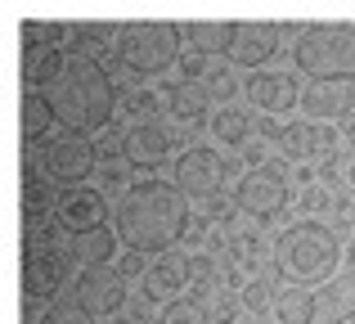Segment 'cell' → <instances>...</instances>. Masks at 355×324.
Returning a JSON list of instances; mask_svg holds the SVG:
<instances>
[{
	"label": "cell",
	"mask_w": 355,
	"mask_h": 324,
	"mask_svg": "<svg viewBox=\"0 0 355 324\" xmlns=\"http://www.w3.org/2000/svg\"><path fill=\"white\" fill-rule=\"evenodd\" d=\"M113 54L121 59V68L135 77H153V72H171L180 59V23L166 18H135L121 23Z\"/></svg>",
	"instance_id": "5b68a950"
},
{
	"label": "cell",
	"mask_w": 355,
	"mask_h": 324,
	"mask_svg": "<svg viewBox=\"0 0 355 324\" xmlns=\"http://www.w3.org/2000/svg\"><path fill=\"white\" fill-rule=\"evenodd\" d=\"M342 253L347 248L338 244V230L324 225V221H293L284 235L275 239V271L284 275L288 284L306 289V284H329L333 271H338Z\"/></svg>",
	"instance_id": "3957f363"
},
{
	"label": "cell",
	"mask_w": 355,
	"mask_h": 324,
	"mask_svg": "<svg viewBox=\"0 0 355 324\" xmlns=\"http://www.w3.org/2000/svg\"><path fill=\"white\" fill-rule=\"evenodd\" d=\"M117 239L139 257H166L189 239V203L171 180H130L113 207Z\"/></svg>",
	"instance_id": "7a4b0ae2"
},
{
	"label": "cell",
	"mask_w": 355,
	"mask_h": 324,
	"mask_svg": "<svg viewBox=\"0 0 355 324\" xmlns=\"http://www.w3.org/2000/svg\"><path fill=\"white\" fill-rule=\"evenodd\" d=\"M279 280H284L279 271H257L248 284H243V307H248V311H257V316H261L266 307H275V302H279V293H284V289H279Z\"/></svg>",
	"instance_id": "603a6c76"
},
{
	"label": "cell",
	"mask_w": 355,
	"mask_h": 324,
	"mask_svg": "<svg viewBox=\"0 0 355 324\" xmlns=\"http://www.w3.org/2000/svg\"><path fill=\"white\" fill-rule=\"evenodd\" d=\"M117 253V230H90V235H68V257L77 271H108Z\"/></svg>",
	"instance_id": "ac0fdd59"
},
{
	"label": "cell",
	"mask_w": 355,
	"mask_h": 324,
	"mask_svg": "<svg viewBox=\"0 0 355 324\" xmlns=\"http://www.w3.org/2000/svg\"><path fill=\"white\" fill-rule=\"evenodd\" d=\"M342 262H347V266H351V271H355V235H351V244H347V253H342Z\"/></svg>",
	"instance_id": "f1b7e54d"
},
{
	"label": "cell",
	"mask_w": 355,
	"mask_h": 324,
	"mask_svg": "<svg viewBox=\"0 0 355 324\" xmlns=\"http://www.w3.org/2000/svg\"><path fill=\"white\" fill-rule=\"evenodd\" d=\"M108 203L99 189L90 185H63L59 203H54V221L63 225V235H90V230H104Z\"/></svg>",
	"instance_id": "4fadbf2b"
},
{
	"label": "cell",
	"mask_w": 355,
	"mask_h": 324,
	"mask_svg": "<svg viewBox=\"0 0 355 324\" xmlns=\"http://www.w3.org/2000/svg\"><path fill=\"white\" fill-rule=\"evenodd\" d=\"M207 95L211 99H220V104H234V95H239V77L225 68V63H211V72H207Z\"/></svg>",
	"instance_id": "4316f807"
},
{
	"label": "cell",
	"mask_w": 355,
	"mask_h": 324,
	"mask_svg": "<svg viewBox=\"0 0 355 324\" xmlns=\"http://www.w3.org/2000/svg\"><path fill=\"white\" fill-rule=\"evenodd\" d=\"M175 149V135L166 131V126L157 122H144V126H130L126 140H121V153H126L130 167H144V171H153V167H162L171 158Z\"/></svg>",
	"instance_id": "9a60e30c"
},
{
	"label": "cell",
	"mask_w": 355,
	"mask_h": 324,
	"mask_svg": "<svg viewBox=\"0 0 355 324\" xmlns=\"http://www.w3.org/2000/svg\"><path fill=\"white\" fill-rule=\"evenodd\" d=\"M225 180H230V162L220 149L211 144H189V149L175 158V171H171V185L193 203H211L225 194Z\"/></svg>",
	"instance_id": "9c48e42d"
},
{
	"label": "cell",
	"mask_w": 355,
	"mask_h": 324,
	"mask_svg": "<svg viewBox=\"0 0 355 324\" xmlns=\"http://www.w3.org/2000/svg\"><path fill=\"white\" fill-rule=\"evenodd\" d=\"M99 158H104L99 144H90L86 135H68V131L45 135V140H27V153H23V162L41 167L54 185L59 180H86L95 167H104Z\"/></svg>",
	"instance_id": "52a82bcc"
},
{
	"label": "cell",
	"mask_w": 355,
	"mask_h": 324,
	"mask_svg": "<svg viewBox=\"0 0 355 324\" xmlns=\"http://www.w3.org/2000/svg\"><path fill=\"white\" fill-rule=\"evenodd\" d=\"M27 302H59L72 289V257H68V235L59 239H23L18 257Z\"/></svg>",
	"instance_id": "8992f818"
},
{
	"label": "cell",
	"mask_w": 355,
	"mask_h": 324,
	"mask_svg": "<svg viewBox=\"0 0 355 324\" xmlns=\"http://www.w3.org/2000/svg\"><path fill=\"white\" fill-rule=\"evenodd\" d=\"M347 180H351V189H355V158H351V167H347Z\"/></svg>",
	"instance_id": "f546056e"
},
{
	"label": "cell",
	"mask_w": 355,
	"mask_h": 324,
	"mask_svg": "<svg viewBox=\"0 0 355 324\" xmlns=\"http://www.w3.org/2000/svg\"><path fill=\"white\" fill-rule=\"evenodd\" d=\"M27 90H41L50 117L63 126L68 135H90L104 131L117 113V81L104 68L99 54L72 50L63 45L41 72L27 77Z\"/></svg>",
	"instance_id": "6da1fadb"
},
{
	"label": "cell",
	"mask_w": 355,
	"mask_h": 324,
	"mask_svg": "<svg viewBox=\"0 0 355 324\" xmlns=\"http://www.w3.org/2000/svg\"><path fill=\"white\" fill-rule=\"evenodd\" d=\"M225 32H230V23H216V18H189V23H180V41L189 45V54H202V59L211 50H225Z\"/></svg>",
	"instance_id": "44dd1931"
},
{
	"label": "cell",
	"mask_w": 355,
	"mask_h": 324,
	"mask_svg": "<svg viewBox=\"0 0 355 324\" xmlns=\"http://www.w3.org/2000/svg\"><path fill=\"white\" fill-rule=\"evenodd\" d=\"M302 108L315 126H338L355 113V81H311L302 90Z\"/></svg>",
	"instance_id": "5bb4252c"
},
{
	"label": "cell",
	"mask_w": 355,
	"mask_h": 324,
	"mask_svg": "<svg viewBox=\"0 0 355 324\" xmlns=\"http://www.w3.org/2000/svg\"><path fill=\"white\" fill-rule=\"evenodd\" d=\"M279 50V23H261V18H234L225 32V59L234 68H270Z\"/></svg>",
	"instance_id": "30bf717a"
},
{
	"label": "cell",
	"mask_w": 355,
	"mask_h": 324,
	"mask_svg": "<svg viewBox=\"0 0 355 324\" xmlns=\"http://www.w3.org/2000/svg\"><path fill=\"white\" fill-rule=\"evenodd\" d=\"M189 266H193V257H184V253H166V257H157L153 266L144 271V298L148 302H175L180 298V289H189Z\"/></svg>",
	"instance_id": "2e32d148"
},
{
	"label": "cell",
	"mask_w": 355,
	"mask_h": 324,
	"mask_svg": "<svg viewBox=\"0 0 355 324\" xmlns=\"http://www.w3.org/2000/svg\"><path fill=\"white\" fill-rule=\"evenodd\" d=\"M248 99H252V108H261L266 117H288L297 108V99H302V86H297V72H288V68H261V72H252L248 77Z\"/></svg>",
	"instance_id": "7c38bea8"
},
{
	"label": "cell",
	"mask_w": 355,
	"mask_h": 324,
	"mask_svg": "<svg viewBox=\"0 0 355 324\" xmlns=\"http://www.w3.org/2000/svg\"><path fill=\"white\" fill-rule=\"evenodd\" d=\"M36 324H95V316H86V311H81L77 302L63 293L59 302H50V307H45V316L36 320Z\"/></svg>",
	"instance_id": "484cf974"
},
{
	"label": "cell",
	"mask_w": 355,
	"mask_h": 324,
	"mask_svg": "<svg viewBox=\"0 0 355 324\" xmlns=\"http://www.w3.org/2000/svg\"><path fill=\"white\" fill-rule=\"evenodd\" d=\"M275 144L288 153V158H315V122H284L275 126Z\"/></svg>",
	"instance_id": "7402d4cb"
},
{
	"label": "cell",
	"mask_w": 355,
	"mask_h": 324,
	"mask_svg": "<svg viewBox=\"0 0 355 324\" xmlns=\"http://www.w3.org/2000/svg\"><path fill=\"white\" fill-rule=\"evenodd\" d=\"M157 324H211V311H207V302H198V298H175V302L162 307V320Z\"/></svg>",
	"instance_id": "d4e9b609"
},
{
	"label": "cell",
	"mask_w": 355,
	"mask_h": 324,
	"mask_svg": "<svg viewBox=\"0 0 355 324\" xmlns=\"http://www.w3.org/2000/svg\"><path fill=\"white\" fill-rule=\"evenodd\" d=\"M293 59L311 81H355V23H302Z\"/></svg>",
	"instance_id": "277c9868"
},
{
	"label": "cell",
	"mask_w": 355,
	"mask_h": 324,
	"mask_svg": "<svg viewBox=\"0 0 355 324\" xmlns=\"http://www.w3.org/2000/svg\"><path fill=\"white\" fill-rule=\"evenodd\" d=\"M126 113L135 117V126L157 122V90H135V95L126 99Z\"/></svg>",
	"instance_id": "83f0119b"
},
{
	"label": "cell",
	"mask_w": 355,
	"mask_h": 324,
	"mask_svg": "<svg viewBox=\"0 0 355 324\" xmlns=\"http://www.w3.org/2000/svg\"><path fill=\"white\" fill-rule=\"evenodd\" d=\"M279 324H315V293L311 289H284L275 302Z\"/></svg>",
	"instance_id": "cb8c5ba5"
},
{
	"label": "cell",
	"mask_w": 355,
	"mask_h": 324,
	"mask_svg": "<svg viewBox=\"0 0 355 324\" xmlns=\"http://www.w3.org/2000/svg\"><path fill=\"white\" fill-rule=\"evenodd\" d=\"M166 108H171L175 122L193 126V131H198L202 122L211 126V117H207L211 95H207V86H202V81H184V86H171V90H166Z\"/></svg>",
	"instance_id": "ffe728a7"
},
{
	"label": "cell",
	"mask_w": 355,
	"mask_h": 324,
	"mask_svg": "<svg viewBox=\"0 0 355 324\" xmlns=\"http://www.w3.org/2000/svg\"><path fill=\"white\" fill-rule=\"evenodd\" d=\"M68 298L95 320L99 316H117V311L126 307V280H121L117 271H77Z\"/></svg>",
	"instance_id": "8fae6325"
},
{
	"label": "cell",
	"mask_w": 355,
	"mask_h": 324,
	"mask_svg": "<svg viewBox=\"0 0 355 324\" xmlns=\"http://www.w3.org/2000/svg\"><path fill=\"white\" fill-rule=\"evenodd\" d=\"M355 320V271H342L315 293V324H351Z\"/></svg>",
	"instance_id": "e0dca14e"
},
{
	"label": "cell",
	"mask_w": 355,
	"mask_h": 324,
	"mask_svg": "<svg viewBox=\"0 0 355 324\" xmlns=\"http://www.w3.org/2000/svg\"><path fill=\"white\" fill-rule=\"evenodd\" d=\"M261 131L257 113L243 104H220L216 113H211V135H216V144H230V149H248L252 135Z\"/></svg>",
	"instance_id": "d6986e66"
},
{
	"label": "cell",
	"mask_w": 355,
	"mask_h": 324,
	"mask_svg": "<svg viewBox=\"0 0 355 324\" xmlns=\"http://www.w3.org/2000/svg\"><path fill=\"white\" fill-rule=\"evenodd\" d=\"M234 203L252 221L266 225V221H275L279 212L293 203V176H288L279 162H252L234 185Z\"/></svg>",
	"instance_id": "ba28073f"
}]
</instances>
